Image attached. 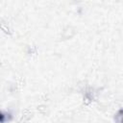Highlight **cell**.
Wrapping results in <instances>:
<instances>
[{
	"instance_id": "1",
	"label": "cell",
	"mask_w": 123,
	"mask_h": 123,
	"mask_svg": "<svg viewBox=\"0 0 123 123\" xmlns=\"http://www.w3.org/2000/svg\"><path fill=\"white\" fill-rule=\"evenodd\" d=\"M121 122L123 123V115H122V118H121Z\"/></svg>"
}]
</instances>
